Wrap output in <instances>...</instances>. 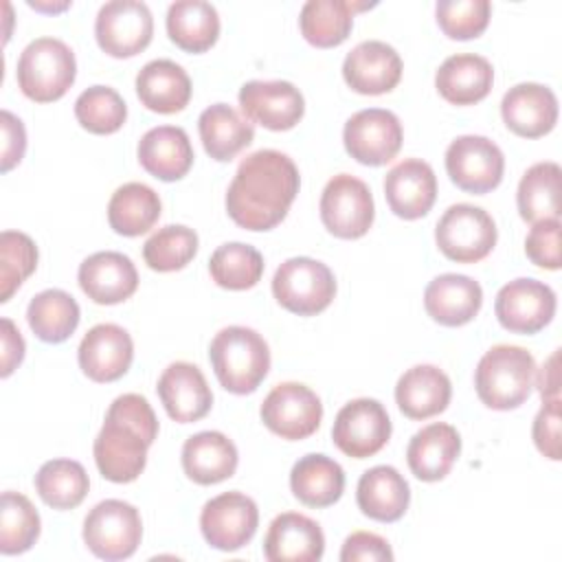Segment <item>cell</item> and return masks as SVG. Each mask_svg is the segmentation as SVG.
<instances>
[{
  "label": "cell",
  "instance_id": "cell-46",
  "mask_svg": "<svg viewBox=\"0 0 562 562\" xmlns=\"http://www.w3.org/2000/svg\"><path fill=\"white\" fill-rule=\"evenodd\" d=\"M490 13L487 0H439L435 4L437 24L452 40L479 37L487 29Z\"/></svg>",
  "mask_w": 562,
  "mask_h": 562
},
{
  "label": "cell",
  "instance_id": "cell-32",
  "mask_svg": "<svg viewBox=\"0 0 562 562\" xmlns=\"http://www.w3.org/2000/svg\"><path fill=\"white\" fill-rule=\"evenodd\" d=\"M136 94L147 110L173 114L187 108L191 99V79L180 64L171 59H154L138 70Z\"/></svg>",
  "mask_w": 562,
  "mask_h": 562
},
{
  "label": "cell",
  "instance_id": "cell-48",
  "mask_svg": "<svg viewBox=\"0 0 562 562\" xmlns=\"http://www.w3.org/2000/svg\"><path fill=\"white\" fill-rule=\"evenodd\" d=\"M533 443L551 461H560V400H544L533 419Z\"/></svg>",
  "mask_w": 562,
  "mask_h": 562
},
{
  "label": "cell",
  "instance_id": "cell-44",
  "mask_svg": "<svg viewBox=\"0 0 562 562\" xmlns=\"http://www.w3.org/2000/svg\"><path fill=\"white\" fill-rule=\"evenodd\" d=\"M75 116L92 134H114L127 119V105L114 88L90 86L77 97Z\"/></svg>",
  "mask_w": 562,
  "mask_h": 562
},
{
  "label": "cell",
  "instance_id": "cell-26",
  "mask_svg": "<svg viewBox=\"0 0 562 562\" xmlns=\"http://www.w3.org/2000/svg\"><path fill=\"white\" fill-rule=\"evenodd\" d=\"M140 167L162 182L180 180L193 165V147L182 127L158 125L138 140Z\"/></svg>",
  "mask_w": 562,
  "mask_h": 562
},
{
  "label": "cell",
  "instance_id": "cell-41",
  "mask_svg": "<svg viewBox=\"0 0 562 562\" xmlns=\"http://www.w3.org/2000/svg\"><path fill=\"white\" fill-rule=\"evenodd\" d=\"M209 272L224 290H248L257 285L263 274V257L248 244L228 241L213 250Z\"/></svg>",
  "mask_w": 562,
  "mask_h": 562
},
{
  "label": "cell",
  "instance_id": "cell-50",
  "mask_svg": "<svg viewBox=\"0 0 562 562\" xmlns=\"http://www.w3.org/2000/svg\"><path fill=\"white\" fill-rule=\"evenodd\" d=\"M0 125H2V162H0V169H2V173H7L24 156L26 132H24L22 121L15 114H11L9 110L0 112Z\"/></svg>",
  "mask_w": 562,
  "mask_h": 562
},
{
  "label": "cell",
  "instance_id": "cell-12",
  "mask_svg": "<svg viewBox=\"0 0 562 562\" xmlns=\"http://www.w3.org/2000/svg\"><path fill=\"white\" fill-rule=\"evenodd\" d=\"M402 123L391 110L367 108L351 114L342 130L347 154L360 165L380 167L391 162L402 147Z\"/></svg>",
  "mask_w": 562,
  "mask_h": 562
},
{
  "label": "cell",
  "instance_id": "cell-11",
  "mask_svg": "<svg viewBox=\"0 0 562 562\" xmlns=\"http://www.w3.org/2000/svg\"><path fill=\"white\" fill-rule=\"evenodd\" d=\"M446 171L461 191L481 195L501 184L505 156L487 136L465 134L448 145Z\"/></svg>",
  "mask_w": 562,
  "mask_h": 562
},
{
  "label": "cell",
  "instance_id": "cell-47",
  "mask_svg": "<svg viewBox=\"0 0 562 562\" xmlns=\"http://www.w3.org/2000/svg\"><path fill=\"white\" fill-rule=\"evenodd\" d=\"M525 252L531 263L547 270H558L560 268V220L536 222L525 239Z\"/></svg>",
  "mask_w": 562,
  "mask_h": 562
},
{
  "label": "cell",
  "instance_id": "cell-43",
  "mask_svg": "<svg viewBox=\"0 0 562 562\" xmlns=\"http://www.w3.org/2000/svg\"><path fill=\"white\" fill-rule=\"evenodd\" d=\"M198 252V235L182 224L158 228L143 246L145 263L156 272L182 270Z\"/></svg>",
  "mask_w": 562,
  "mask_h": 562
},
{
  "label": "cell",
  "instance_id": "cell-29",
  "mask_svg": "<svg viewBox=\"0 0 562 562\" xmlns=\"http://www.w3.org/2000/svg\"><path fill=\"white\" fill-rule=\"evenodd\" d=\"M237 461L235 443L217 430L191 435L182 446V470L198 485H215L231 479Z\"/></svg>",
  "mask_w": 562,
  "mask_h": 562
},
{
  "label": "cell",
  "instance_id": "cell-10",
  "mask_svg": "<svg viewBox=\"0 0 562 562\" xmlns=\"http://www.w3.org/2000/svg\"><path fill=\"white\" fill-rule=\"evenodd\" d=\"M154 35V18L145 2H105L94 20V37L103 53L112 57H134L145 50Z\"/></svg>",
  "mask_w": 562,
  "mask_h": 562
},
{
  "label": "cell",
  "instance_id": "cell-34",
  "mask_svg": "<svg viewBox=\"0 0 562 562\" xmlns=\"http://www.w3.org/2000/svg\"><path fill=\"white\" fill-rule=\"evenodd\" d=\"M290 487L303 505L329 507L342 496L345 472L325 454H305L292 465Z\"/></svg>",
  "mask_w": 562,
  "mask_h": 562
},
{
  "label": "cell",
  "instance_id": "cell-6",
  "mask_svg": "<svg viewBox=\"0 0 562 562\" xmlns=\"http://www.w3.org/2000/svg\"><path fill=\"white\" fill-rule=\"evenodd\" d=\"M272 294L281 307L299 316H314L336 296L334 272L318 259L292 257L272 277Z\"/></svg>",
  "mask_w": 562,
  "mask_h": 562
},
{
  "label": "cell",
  "instance_id": "cell-17",
  "mask_svg": "<svg viewBox=\"0 0 562 562\" xmlns=\"http://www.w3.org/2000/svg\"><path fill=\"white\" fill-rule=\"evenodd\" d=\"M239 105L250 121L272 132L292 130L305 112L301 90L283 79L246 81L239 90Z\"/></svg>",
  "mask_w": 562,
  "mask_h": 562
},
{
  "label": "cell",
  "instance_id": "cell-35",
  "mask_svg": "<svg viewBox=\"0 0 562 562\" xmlns=\"http://www.w3.org/2000/svg\"><path fill=\"white\" fill-rule=\"evenodd\" d=\"M167 35L187 53L209 50L220 35V15L211 2L180 0L167 9Z\"/></svg>",
  "mask_w": 562,
  "mask_h": 562
},
{
  "label": "cell",
  "instance_id": "cell-52",
  "mask_svg": "<svg viewBox=\"0 0 562 562\" xmlns=\"http://www.w3.org/2000/svg\"><path fill=\"white\" fill-rule=\"evenodd\" d=\"M558 349L551 353V358L542 364L538 373V389L544 400H560V378H558Z\"/></svg>",
  "mask_w": 562,
  "mask_h": 562
},
{
  "label": "cell",
  "instance_id": "cell-14",
  "mask_svg": "<svg viewBox=\"0 0 562 562\" xmlns=\"http://www.w3.org/2000/svg\"><path fill=\"white\" fill-rule=\"evenodd\" d=\"M391 437V419L386 408L371 397L347 402L331 428V439L340 452L353 459H367L380 452Z\"/></svg>",
  "mask_w": 562,
  "mask_h": 562
},
{
  "label": "cell",
  "instance_id": "cell-24",
  "mask_svg": "<svg viewBox=\"0 0 562 562\" xmlns=\"http://www.w3.org/2000/svg\"><path fill=\"white\" fill-rule=\"evenodd\" d=\"M323 529L296 512L279 514L263 538V555L270 562H316L323 558Z\"/></svg>",
  "mask_w": 562,
  "mask_h": 562
},
{
  "label": "cell",
  "instance_id": "cell-15",
  "mask_svg": "<svg viewBox=\"0 0 562 562\" xmlns=\"http://www.w3.org/2000/svg\"><path fill=\"white\" fill-rule=\"evenodd\" d=\"M259 525L255 501L241 492H224L211 498L200 514L204 540L220 551H237L248 544Z\"/></svg>",
  "mask_w": 562,
  "mask_h": 562
},
{
  "label": "cell",
  "instance_id": "cell-23",
  "mask_svg": "<svg viewBox=\"0 0 562 562\" xmlns=\"http://www.w3.org/2000/svg\"><path fill=\"white\" fill-rule=\"evenodd\" d=\"M158 397L173 422L191 424L213 406V393L202 371L191 362H171L158 378Z\"/></svg>",
  "mask_w": 562,
  "mask_h": 562
},
{
  "label": "cell",
  "instance_id": "cell-38",
  "mask_svg": "<svg viewBox=\"0 0 562 562\" xmlns=\"http://www.w3.org/2000/svg\"><path fill=\"white\" fill-rule=\"evenodd\" d=\"M560 165L536 162L518 182L516 204L525 222L536 224L540 220H560Z\"/></svg>",
  "mask_w": 562,
  "mask_h": 562
},
{
  "label": "cell",
  "instance_id": "cell-37",
  "mask_svg": "<svg viewBox=\"0 0 562 562\" xmlns=\"http://www.w3.org/2000/svg\"><path fill=\"white\" fill-rule=\"evenodd\" d=\"M160 209V198L151 187L127 182L112 193L108 202V222L114 233L138 237L158 222Z\"/></svg>",
  "mask_w": 562,
  "mask_h": 562
},
{
  "label": "cell",
  "instance_id": "cell-9",
  "mask_svg": "<svg viewBox=\"0 0 562 562\" xmlns=\"http://www.w3.org/2000/svg\"><path fill=\"white\" fill-rule=\"evenodd\" d=\"M375 217L373 195L367 182L356 176H334L321 193V222L340 239L362 237Z\"/></svg>",
  "mask_w": 562,
  "mask_h": 562
},
{
  "label": "cell",
  "instance_id": "cell-39",
  "mask_svg": "<svg viewBox=\"0 0 562 562\" xmlns=\"http://www.w3.org/2000/svg\"><path fill=\"white\" fill-rule=\"evenodd\" d=\"M77 301L57 288L35 294L26 307V321L33 334L44 342H64L79 325Z\"/></svg>",
  "mask_w": 562,
  "mask_h": 562
},
{
  "label": "cell",
  "instance_id": "cell-36",
  "mask_svg": "<svg viewBox=\"0 0 562 562\" xmlns=\"http://www.w3.org/2000/svg\"><path fill=\"white\" fill-rule=\"evenodd\" d=\"M367 4L347 0H307L299 15L303 37L316 48H331L347 40L353 26V13Z\"/></svg>",
  "mask_w": 562,
  "mask_h": 562
},
{
  "label": "cell",
  "instance_id": "cell-8",
  "mask_svg": "<svg viewBox=\"0 0 562 562\" xmlns=\"http://www.w3.org/2000/svg\"><path fill=\"white\" fill-rule=\"evenodd\" d=\"M496 224L492 215L474 204H452L437 222L435 241L439 250L457 263H476L496 246Z\"/></svg>",
  "mask_w": 562,
  "mask_h": 562
},
{
  "label": "cell",
  "instance_id": "cell-45",
  "mask_svg": "<svg viewBox=\"0 0 562 562\" xmlns=\"http://www.w3.org/2000/svg\"><path fill=\"white\" fill-rule=\"evenodd\" d=\"M37 266L35 241L20 231H2L0 235V301L7 303L11 294Z\"/></svg>",
  "mask_w": 562,
  "mask_h": 562
},
{
  "label": "cell",
  "instance_id": "cell-40",
  "mask_svg": "<svg viewBox=\"0 0 562 562\" xmlns=\"http://www.w3.org/2000/svg\"><path fill=\"white\" fill-rule=\"evenodd\" d=\"M90 487L88 472L79 461L53 459L46 461L35 474V490L40 498L53 509L77 507Z\"/></svg>",
  "mask_w": 562,
  "mask_h": 562
},
{
  "label": "cell",
  "instance_id": "cell-51",
  "mask_svg": "<svg viewBox=\"0 0 562 562\" xmlns=\"http://www.w3.org/2000/svg\"><path fill=\"white\" fill-rule=\"evenodd\" d=\"M24 358V338L20 336L18 327L11 318H2V371L0 375L7 378Z\"/></svg>",
  "mask_w": 562,
  "mask_h": 562
},
{
  "label": "cell",
  "instance_id": "cell-20",
  "mask_svg": "<svg viewBox=\"0 0 562 562\" xmlns=\"http://www.w3.org/2000/svg\"><path fill=\"white\" fill-rule=\"evenodd\" d=\"M384 198L397 217H424L437 198V178L432 167L419 158L397 162L384 176Z\"/></svg>",
  "mask_w": 562,
  "mask_h": 562
},
{
  "label": "cell",
  "instance_id": "cell-31",
  "mask_svg": "<svg viewBox=\"0 0 562 562\" xmlns=\"http://www.w3.org/2000/svg\"><path fill=\"white\" fill-rule=\"evenodd\" d=\"M356 501L371 520L395 522L408 509L411 487L393 465H375L360 476Z\"/></svg>",
  "mask_w": 562,
  "mask_h": 562
},
{
  "label": "cell",
  "instance_id": "cell-28",
  "mask_svg": "<svg viewBox=\"0 0 562 562\" xmlns=\"http://www.w3.org/2000/svg\"><path fill=\"white\" fill-rule=\"evenodd\" d=\"M450 378L435 364H415L395 384V402L408 419H428L450 404Z\"/></svg>",
  "mask_w": 562,
  "mask_h": 562
},
{
  "label": "cell",
  "instance_id": "cell-18",
  "mask_svg": "<svg viewBox=\"0 0 562 562\" xmlns=\"http://www.w3.org/2000/svg\"><path fill=\"white\" fill-rule=\"evenodd\" d=\"M77 358L81 371L92 382H114L127 373L134 358V342L123 327L101 323L81 338Z\"/></svg>",
  "mask_w": 562,
  "mask_h": 562
},
{
  "label": "cell",
  "instance_id": "cell-19",
  "mask_svg": "<svg viewBox=\"0 0 562 562\" xmlns=\"http://www.w3.org/2000/svg\"><path fill=\"white\" fill-rule=\"evenodd\" d=\"M342 77L347 86L360 94H384L400 83L402 59L391 44L367 40L347 53Z\"/></svg>",
  "mask_w": 562,
  "mask_h": 562
},
{
  "label": "cell",
  "instance_id": "cell-49",
  "mask_svg": "<svg viewBox=\"0 0 562 562\" xmlns=\"http://www.w3.org/2000/svg\"><path fill=\"white\" fill-rule=\"evenodd\" d=\"M342 562H391L393 551L389 542L371 531H353L340 549Z\"/></svg>",
  "mask_w": 562,
  "mask_h": 562
},
{
  "label": "cell",
  "instance_id": "cell-25",
  "mask_svg": "<svg viewBox=\"0 0 562 562\" xmlns=\"http://www.w3.org/2000/svg\"><path fill=\"white\" fill-rule=\"evenodd\" d=\"M483 305L479 281L465 274L446 272L435 277L424 290V307L432 321L446 327L470 323Z\"/></svg>",
  "mask_w": 562,
  "mask_h": 562
},
{
  "label": "cell",
  "instance_id": "cell-3",
  "mask_svg": "<svg viewBox=\"0 0 562 562\" xmlns=\"http://www.w3.org/2000/svg\"><path fill=\"white\" fill-rule=\"evenodd\" d=\"M209 360L220 384L235 395L257 391L270 369L268 342L250 327L231 325L215 334Z\"/></svg>",
  "mask_w": 562,
  "mask_h": 562
},
{
  "label": "cell",
  "instance_id": "cell-42",
  "mask_svg": "<svg viewBox=\"0 0 562 562\" xmlns=\"http://www.w3.org/2000/svg\"><path fill=\"white\" fill-rule=\"evenodd\" d=\"M40 536V514L20 492H2L0 501V551L15 555L29 551Z\"/></svg>",
  "mask_w": 562,
  "mask_h": 562
},
{
  "label": "cell",
  "instance_id": "cell-7",
  "mask_svg": "<svg viewBox=\"0 0 562 562\" xmlns=\"http://www.w3.org/2000/svg\"><path fill=\"white\" fill-rule=\"evenodd\" d=\"M143 538V520L134 505L108 498L97 503L83 520V542L101 560L134 555Z\"/></svg>",
  "mask_w": 562,
  "mask_h": 562
},
{
  "label": "cell",
  "instance_id": "cell-5",
  "mask_svg": "<svg viewBox=\"0 0 562 562\" xmlns=\"http://www.w3.org/2000/svg\"><path fill=\"white\" fill-rule=\"evenodd\" d=\"M75 75V53L57 37H37L20 53L18 86L31 101L50 103L61 99Z\"/></svg>",
  "mask_w": 562,
  "mask_h": 562
},
{
  "label": "cell",
  "instance_id": "cell-33",
  "mask_svg": "<svg viewBox=\"0 0 562 562\" xmlns=\"http://www.w3.org/2000/svg\"><path fill=\"white\" fill-rule=\"evenodd\" d=\"M200 140L213 160L228 162L255 138V127L226 103L209 105L198 119Z\"/></svg>",
  "mask_w": 562,
  "mask_h": 562
},
{
  "label": "cell",
  "instance_id": "cell-4",
  "mask_svg": "<svg viewBox=\"0 0 562 562\" xmlns=\"http://www.w3.org/2000/svg\"><path fill=\"white\" fill-rule=\"evenodd\" d=\"M536 380L533 356L516 345H496L483 353L474 371L479 400L494 411L518 408Z\"/></svg>",
  "mask_w": 562,
  "mask_h": 562
},
{
  "label": "cell",
  "instance_id": "cell-30",
  "mask_svg": "<svg viewBox=\"0 0 562 562\" xmlns=\"http://www.w3.org/2000/svg\"><path fill=\"white\" fill-rule=\"evenodd\" d=\"M494 83V68L483 55L457 53L443 59L435 75L439 94L454 105H472L483 101Z\"/></svg>",
  "mask_w": 562,
  "mask_h": 562
},
{
  "label": "cell",
  "instance_id": "cell-13",
  "mask_svg": "<svg viewBox=\"0 0 562 562\" xmlns=\"http://www.w3.org/2000/svg\"><path fill=\"white\" fill-rule=\"evenodd\" d=\"M261 422L281 439L299 441L316 432L323 419L318 395L301 382L277 384L261 404Z\"/></svg>",
  "mask_w": 562,
  "mask_h": 562
},
{
  "label": "cell",
  "instance_id": "cell-27",
  "mask_svg": "<svg viewBox=\"0 0 562 562\" xmlns=\"http://www.w3.org/2000/svg\"><path fill=\"white\" fill-rule=\"evenodd\" d=\"M461 452V437L454 426L435 422L417 430L406 448L411 472L426 483L441 481Z\"/></svg>",
  "mask_w": 562,
  "mask_h": 562
},
{
  "label": "cell",
  "instance_id": "cell-16",
  "mask_svg": "<svg viewBox=\"0 0 562 562\" xmlns=\"http://www.w3.org/2000/svg\"><path fill=\"white\" fill-rule=\"evenodd\" d=\"M494 312L507 331L536 334L555 314V292L538 279H514L498 290Z\"/></svg>",
  "mask_w": 562,
  "mask_h": 562
},
{
  "label": "cell",
  "instance_id": "cell-2",
  "mask_svg": "<svg viewBox=\"0 0 562 562\" xmlns=\"http://www.w3.org/2000/svg\"><path fill=\"white\" fill-rule=\"evenodd\" d=\"M158 435V419L149 402L138 393L119 395L94 439V463L103 479L132 483L145 470L147 448Z\"/></svg>",
  "mask_w": 562,
  "mask_h": 562
},
{
  "label": "cell",
  "instance_id": "cell-1",
  "mask_svg": "<svg viewBox=\"0 0 562 562\" xmlns=\"http://www.w3.org/2000/svg\"><path fill=\"white\" fill-rule=\"evenodd\" d=\"M299 184V169L290 156L277 149L252 151L228 184L226 211L246 231H270L288 215Z\"/></svg>",
  "mask_w": 562,
  "mask_h": 562
},
{
  "label": "cell",
  "instance_id": "cell-21",
  "mask_svg": "<svg viewBox=\"0 0 562 562\" xmlns=\"http://www.w3.org/2000/svg\"><path fill=\"white\" fill-rule=\"evenodd\" d=\"M501 116L516 136L540 138L558 123V99L542 83H518L501 101Z\"/></svg>",
  "mask_w": 562,
  "mask_h": 562
},
{
  "label": "cell",
  "instance_id": "cell-22",
  "mask_svg": "<svg viewBox=\"0 0 562 562\" xmlns=\"http://www.w3.org/2000/svg\"><path fill=\"white\" fill-rule=\"evenodd\" d=\"M79 288L99 305H114L130 299L138 288V272L132 259L123 252L103 250L81 261Z\"/></svg>",
  "mask_w": 562,
  "mask_h": 562
}]
</instances>
